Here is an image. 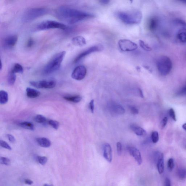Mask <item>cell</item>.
Returning <instances> with one entry per match:
<instances>
[{"mask_svg":"<svg viewBox=\"0 0 186 186\" xmlns=\"http://www.w3.org/2000/svg\"><path fill=\"white\" fill-rule=\"evenodd\" d=\"M55 14L59 19L71 24L77 23L95 17L92 13L65 6L57 9Z\"/></svg>","mask_w":186,"mask_h":186,"instance_id":"obj_1","label":"cell"},{"mask_svg":"<svg viewBox=\"0 0 186 186\" xmlns=\"http://www.w3.org/2000/svg\"><path fill=\"white\" fill-rule=\"evenodd\" d=\"M117 17L125 24H135L140 23L142 18V14L139 10L120 11L116 13Z\"/></svg>","mask_w":186,"mask_h":186,"instance_id":"obj_2","label":"cell"},{"mask_svg":"<svg viewBox=\"0 0 186 186\" xmlns=\"http://www.w3.org/2000/svg\"><path fill=\"white\" fill-rule=\"evenodd\" d=\"M66 54L65 51L60 52L54 55L45 66L44 73L49 75L58 71L60 67Z\"/></svg>","mask_w":186,"mask_h":186,"instance_id":"obj_3","label":"cell"},{"mask_svg":"<svg viewBox=\"0 0 186 186\" xmlns=\"http://www.w3.org/2000/svg\"><path fill=\"white\" fill-rule=\"evenodd\" d=\"M156 65L160 74L163 76H166L171 71L172 63L171 59L168 56H162L158 58Z\"/></svg>","mask_w":186,"mask_h":186,"instance_id":"obj_4","label":"cell"},{"mask_svg":"<svg viewBox=\"0 0 186 186\" xmlns=\"http://www.w3.org/2000/svg\"><path fill=\"white\" fill-rule=\"evenodd\" d=\"M47 13V10L46 8H34L29 9L24 13L23 16L22 21L24 23L31 22L46 14Z\"/></svg>","mask_w":186,"mask_h":186,"instance_id":"obj_5","label":"cell"},{"mask_svg":"<svg viewBox=\"0 0 186 186\" xmlns=\"http://www.w3.org/2000/svg\"><path fill=\"white\" fill-rule=\"evenodd\" d=\"M67 28V27L65 24L50 20L43 21L37 26V29L40 30H44L51 29H60L65 30Z\"/></svg>","mask_w":186,"mask_h":186,"instance_id":"obj_6","label":"cell"},{"mask_svg":"<svg viewBox=\"0 0 186 186\" xmlns=\"http://www.w3.org/2000/svg\"><path fill=\"white\" fill-rule=\"evenodd\" d=\"M103 46L101 44L95 45V46L90 47L89 48L79 54L75 59L74 62L75 63H78L90 54L95 53V52L101 51L103 50Z\"/></svg>","mask_w":186,"mask_h":186,"instance_id":"obj_7","label":"cell"},{"mask_svg":"<svg viewBox=\"0 0 186 186\" xmlns=\"http://www.w3.org/2000/svg\"><path fill=\"white\" fill-rule=\"evenodd\" d=\"M118 45L121 51L124 52H130L135 50L137 49V44L131 41L126 39L119 40Z\"/></svg>","mask_w":186,"mask_h":186,"instance_id":"obj_8","label":"cell"},{"mask_svg":"<svg viewBox=\"0 0 186 186\" xmlns=\"http://www.w3.org/2000/svg\"><path fill=\"white\" fill-rule=\"evenodd\" d=\"M29 83L35 88L45 89H52L55 87L56 85L55 81L54 80L31 81Z\"/></svg>","mask_w":186,"mask_h":186,"instance_id":"obj_9","label":"cell"},{"mask_svg":"<svg viewBox=\"0 0 186 186\" xmlns=\"http://www.w3.org/2000/svg\"><path fill=\"white\" fill-rule=\"evenodd\" d=\"M87 70L83 65H79L75 68L71 74L72 78L77 80H81L85 78Z\"/></svg>","mask_w":186,"mask_h":186,"instance_id":"obj_10","label":"cell"},{"mask_svg":"<svg viewBox=\"0 0 186 186\" xmlns=\"http://www.w3.org/2000/svg\"><path fill=\"white\" fill-rule=\"evenodd\" d=\"M108 108L112 115H122L125 112V110L123 106L114 102H111L108 103Z\"/></svg>","mask_w":186,"mask_h":186,"instance_id":"obj_11","label":"cell"},{"mask_svg":"<svg viewBox=\"0 0 186 186\" xmlns=\"http://www.w3.org/2000/svg\"><path fill=\"white\" fill-rule=\"evenodd\" d=\"M127 149L129 153L135 158L137 164L139 165L141 164L142 158L139 150L133 147H129L127 148Z\"/></svg>","mask_w":186,"mask_h":186,"instance_id":"obj_12","label":"cell"},{"mask_svg":"<svg viewBox=\"0 0 186 186\" xmlns=\"http://www.w3.org/2000/svg\"><path fill=\"white\" fill-rule=\"evenodd\" d=\"M156 155L157 157V168L159 173L162 174L164 170V156L163 154L157 152Z\"/></svg>","mask_w":186,"mask_h":186,"instance_id":"obj_13","label":"cell"},{"mask_svg":"<svg viewBox=\"0 0 186 186\" xmlns=\"http://www.w3.org/2000/svg\"><path fill=\"white\" fill-rule=\"evenodd\" d=\"M103 156L108 162L111 163L112 160V150L110 145L106 143L103 146Z\"/></svg>","mask_w":186,"mask_h":186,"instance_id":"obj_14","label":"cell"},{"mask_svg":"<svg viewBox=\"0 0 186 186\" xmlns=\"http://www.w3.org/2000/svg\"><path fill=\"white\" fill-rule=\"evenodd\" d=\"M18 40L17 36L13 35L8 36L4 40V45L8 48H11L15 46Z\"/></svg>","mask_w":186,"mask_h":186,"instance_id":"obj_15","label":"cell"},{"mask_svg":"<svg viewBox=\"0 0 186 186\" xmlns=\"http://www.w3.org/2000/svg\"><path fill=\"white\" fill-rule=\"evenodd\" d=\"M158 24V18L156 17H153L150 18L148 20L147 26L150 31H155L157 29Z\"/></svg>","mask_w":186,"mask_h":186,"instance_id":"obj_16","label":"cell"},{"mask_svg":"<svg viewBox=\"0 0 186 186\" xmlns=\"http://www.w3.org/2000/svg\"><path fill=\"white\" fill-rule=\"evenodd\" d=\"M72 44L75 46L82 47L86 44L85 39L82 36H78L72 39Z\"/></svg>","mask_w":186,"mask_h":186,"instance_id":"obj_17","label":"cell"},{"mask_svg":"<svg viewBox=\"0 0 186 186\" xmlns=\"http://www.w3.org/2000/svg\"><path fill=\"white\" fill-rule=\"evenodd\" d=\"M130 128L135 134L139 136L144 135L146 133V131L144 129L135 124H131Z\"/></svg>","mask_w":186,"mask_h":186,"instance_id":"obj_18","label":"cell"},{"mask_svg":"<svg viewBox=\"0 0 186 186\" xmlns=\"http://www.w3.org/2000/svg\"><path fill=\"white\" fill-rule=\"evenodd\" d=\"M36 140L38 144L44 148H49L51 146V142L47 138L40 137L38 138Z\"/></svg>","mask_w":186,"mask_h":186,"instance_id":"obj_19","label":"cell"},{"mask_svg":"<svg viewBox=\"0 0 186 186\" xmlns=\"http://www.w3.org/2000/svg\"><path fill=\"white\" fill-rule=\"evenodd\" d=\"M27 96L30 98H35L39 96L40 93L38 90L31 88H27L26 90Z\"/></svg>","mask_w":186,"mask_h":186,"instance_id":"obj_20","label":"cell"},{"mask_svg":"<svg viewBox=\"0 0 186 186\" xmlns=\"http://www.w3.org/2000/svg\"><path fill=\"white\" fill-rule=\"evenodd\" d=\"M177 38L181 42L186 43V29H180L177 34Z\"/></svg>","mask_w":186,"mask_h":186,"instance_id":"obj_21","label":"cell"},{"mask_svg":"<svg viewBox=\"0 0 186 186\" xmlns=\"http://www.w3.org/2000/svg\"><path fill=\"white\" fill-rule=\"evenodd\" d=\"M65 100L74 103H78L80 102L82 99L81 97L79 95H74V96H67L63 97Z\"/></svg>","mask_w":186,"mask_h":186,"instance_id":"obj_22","label":"cell"},{"mask_svg":"<svg viewBox=\"0 0 186 186\" xmlns=\"http://www.w3.org/2000/svg\"><path fill=\"white\" fill-rule=\"evenodd\" d=\"M8 94L5 90H1L0 91V103L4 104L8 102Z\"/></svg>","mask_w":186,"mask_h":186,"instance_id":"obj_23","label":"cell"},{"mask_svg":"<svg viewBox=\"0 0 186 186\" xmlns=\"http://www.w3.org/2000/svg\"><path fill=\"white\" fill-rule=\"evenodd\" d=\"M19 125L22 128L27 130L33 131L34 130V126L33 123L30 122L23 121L20 123Z\"/></svg>","mask_w":186,"mask_h":186,"instance_id":"obj_24","label":"cell"},{"mask_svg":"<svg viewBox=\"0 0 186 186\" xmlns=\"http://www.w3.org/2000/svg\"><path fill=\"white\" fill-rule=\"evenodd\" d=\"M16 80V74L10 71L8 77V82L10 85H14Z\"/></svg>","mask_w":186,"mask_h":186,"instance_id":"obj_25","label":"cell"},{"mask_svg":"<svg viewBox=\"0 0 186 186\" xmlns=\"http://www.w3.org/2000/svg\"><path fill=\"white\" fill-rule=\"evenodd\" d=\"M11 71L15 74H22L23 72V69L21 65L18 63H16L13 65Z\"/></svg>","mask_w":186,"mask_h":186,"instance_id":"obj_26","label":"cell"},{"mask_svg":"<svg viewBox=\"0 0 186 186\" xmlns=\"http://www.w3.org/2000/svg\"><path fill=\"white\" fill-rule=\"evenodd\" d=\"M177 174L179 178L183 180L186 178V169L184 168H180L177 171Z\"/></svg>","mask_w":186,"mask_h":186,"instance_id":"obj_27","label":"cell"},{"mask_svg":"<svg viewBox=\"0 0 186 186\" xmlns=\"http://www.w3.org/2000/svg\"><path fill=\"white\" fill-rule=\"evenodd\" d=\"M139 43L140 47L144 50L148 52L152 51L151 48L148 44H146L144 41L140 40H139Z\"/></svg>","mask_w":186,"mask_h":186,"instance_id":"obj_28","label":"cell"},{"mask_svg":"<svg viewBox=\"0 0 186 186\" xmlns=\"http://www.w3.org/2000/svg\"><path fill=\"white\" fill-rule=\"evenodd\" d=\"M34 120L36 122L40 124L44 123L47 121L46 118L40 115L36 116L34 118Z\"/></svg>","mask_w":186,"mask_h":186,"instance_id":"obj_29","label":"cell"},{"mask_svg":"<svg viewBox=\"0 0 186 186\" xmlns=\"http://www.w3.org/2000/svg\"><path fill=\"white\" fill-rule=\"evenodd\" d=\"M37 160L39 164L44 165L46 164L48 161V158L45 156H38Z\"/></svg>","mask_w":186,"mask_h":186,"instance_id":"obj_30","label":"cell"},{"mask_svg":"<svg viewBox=\"0 0 186 186\" xmlns=\"http://www.w3.org/2000/svg\"><path fill=\"white\" fill-rule=\"evenodd\" d=\"M49 124L55 130H58L59 127V124L57 121L54 120H49L48 121Z\"/></svg>","mask_w":186,"mask_h":186,"instance_id":"obj_31","label":"cell"},{"mask_svg":"<svg viewBox=\"0 0 186 186\" xmlns=\"http://www.w3.org/2000/svg\"><path fill=\"white\" fill-rule=\"evenodd\" d=\"M151 139L154 143H156L158 142L159 135L158 132L154 131L152 133Z\"/></svg>","mask_w":186,"mask_h":186,"instance_id":"obj_32","label":"cell"},{"mask_svg":"<svg viewBox=\"0 0 186 186\" xmlns=\"http://www.w3.org/2000/svg\"><path fill=\"white\" fill-rule=\"evenodd\" d=\"M0 162L2 164L5 165H9L11 164V161L10 159L7 158L1 157L0 158Z\"/></svg>","mask_w":186,"mask_h":186,"instance_id":"obj_33","label":"cell"},{"mask_svg":"<svg viewBox=\"0 0 186 186\" xmlns=\"http://www.w3.org/2000/svg\"><path fill=\"white\" fill-rule=\"evenodd\" d=\"M168 169L170 171L173 169L174 166V160L173 158H170L168 160L167 163Z\"/></svg>","mask_w":186,"mask_h":186,"instance_id":"obj_34","label":"cell"},{"mask_svg":"<svg viewBox=\"0 0 186 186\" xmlns=\"http://www.w3.org/2000/svg\"><path fill=\"white\" fill-rule=\"evenodd\" d=\"M0 145L3 148L9 150H11L12 148L7 142L1 140L0 141Z\"/></svg>","mask_w":186,"mask_h":186,"instance_id":"obj_35","label":"cell"},{"mask_svg":"<svg viewBox=\"0 0 186 186\" xmlns=\"http://www.w3.org/2000/svg\"><path fill=\"white\" fill-rule=\"evenodd\" d=\"M129 108L130 109L131 112L133 115H137L139 113V110L132 106H129Z\"/></svg>","mask_w":186,"mask_h":186,"instance_id":"obj_36","label":"cell"},{"mask_svg":"<svg viewBox=\"0 0 186 186\" xmlns=\"http://www.w3.org/2000/svg\"><path fill=\"white\" fill-rule=\"evenodd\" d=\"M174 22L177 24L183 27L186 26V23L183 20L177 19L174 20Z\"/></svg>","mask_w":186,"mask_h":186,"instance_id":"obj_37","label":"cell"},{"mask_svg":"<svg viewBox=\"0 0 186 186\" xmlns=\"http://www.w3.org/2000/svg\"><path fill=\"white\" fill-rule=\"evenodd\" d=\"M117 151L118 155H121L122 152V147L121 142H117L116 144Z\"/></svg>","mask_w":186,"mask_h":186,"instance_id":"obj_38","label":"cell"},{"mask_svg":"<svg viewBox=\"0 0 186 186\" xmlns=\"http://www.w3.org/2000/svg\"><path fill=\"white\" fill-rule=\"evenodd\" d=\"M169 114L170 116L171 117L174 121H177L175 112H174V111L173 109H171L169 110Z\"/></svg>","mask_w":186,"mask_h":186,"instance_id":"obj_39","label":"cell"},{"mask_svg":"<svg viewBox=\"0 0 186 186\" xmlns=\"http://www.w3.org/2000/svg\"><path fill=\"white\" fill-rule=\"evenodd\" d=\"M168 122V118L167 117H165L163 119L160 123V127L162 129L164 128L166 126Z\"/></svg>","mask_w":186,"mask_h":186,"instance_id":"obj_40","label":"cell"},{"mask_svg":"<svg viewBox=\"0 0 186 186\" xmlns=\"http://www.w3.org/2000/svg\"><path fill=\"white\" fill-rule=\"evenodd\" d=\"M89 106L90 109V111H91V112L92 113H94V100H92L90 101L89 103Z\"/></svg>","mask_w":186,"mask_h":186,"instance_id":"obj_41","label":"cell"},{"mask_svg":"<svg viewBox=\"0 0 186 186\" xmlns=\"http://www.w3.org/2000/svg\"><path fill=\"white\" fill-rule=\"evenodd\" d=\"M8 140L11 143H14L15 142L16 140L15 138L13 136L10 134H8L7 135Z\"/></svg>","mask_w":186,"mask_h":186,"instance_id":"obj_42","label":"cell"},{"mask_svg":"<svg viewBox=\"0 0 186 186\" xmlns=\"http://www.w3.org/2000/svg\"><path fill=\"white\" fill-rule=\"evenodd\" d=\"M178 94L179 95H186V85L178 91Z\"/></svg>","mask_w":186,"mask_h":186,"instance_id":"obj_43","label":"cell"},{"mask_svg":"<svg viewBox=\"0 0 186 186\" xmlns=\"http://www.w3.org/2000/svg\"><path fill=\"white\" fill-rule=\"evenodd\" d=\"M34 44V42L33 39H30L28 40V43H27V46L29 48L33 46Z\"/></svg>","mask_w":186,"mask_h":186,"instance_id":"obj_44","label":"cell"},{"mask_svg":"<svg viewBox=\"0 0 186 186\" xmlns=\"http://www.w3.org/2000/svg\"><path fill=\"white\" fill-rule=\"evenodd\" d=\"M165 186H171V181L169 178H166L165 179Z\"/></svg>","mask_w":186,"mask_h":186,"instance_id":"obj_45","label":"cell"},{"mask_svg":"<svg viewBox=\"0 0 186 186\" xmlns=\"http://www.w3.org/2000/svg\"><path fill=\"white\" fill-rule=\"evenodd\" d=\"M24 183L26 184L29 185H32L33 183V181L29 179H27L25 180Z\"/></svg>","mask_w":186,"mask_h":186,"instance_id":"obj_46","label":"cell"},{"mask_svg":"<svg viewBox=\"0 0 186 186\" xmlns=\"http://www.w3.org/2000/svg\"><path fill=\"white\" fill-rule=\"evenodd\" d=\"M100 3L102 4H106L110 3V1H108V0H101V1H100Z\"/></svg>","mask_w":186,"mask_h":186,"instance_id":"obj_47","label":"cell"},{"mask_svg":"<svg viewBox=\"0 0 186 186\" xmlns=\"http://www.w3.org/2000/svg\"><path fill=\"white\" fill-rule=\"evenodd\" d=\"M137 91L139 92V94L140 96L142 97V98H143L144 95L142 90L140 89V88H138Z\"/></svg>","mask_w":186,"mask_h":186,"instance_id":"obj_48","label":"cell"},{"mask_svg":"<svg viewBox=\"0 0 186 186\" xmlns=\"http://www.w3.org/2000/svg\"><path fill=\"white\" fill-rule=\"evenodd\" d=\"M183 128L186 132V123L183 124Z\"/></svg>","mask_w":186,"mask_h":186,"instance_id":"obj_49","label":"cell"},{"mask_svg":"<svg viewBox=\"0 0 186 186\" xmlns=\"http://www.w3.org/2000/svg\"><path fill=\"white\" fill-rule=\"evenodd\" d=\"M180 2H182L183 3L186 4V0H184V1H181Z\"/></svg>","mask_w":186,"mask_h":186,"instance_id":"obj_50","label":"cell"},{"mask_svg":"<svg viewBox=\"0 0 186 186\" xmlns=\"http://www.w3.org/2000/svg\"><path fill=\"white\" fill-rule=\"evenodd\" d=\"M44 186H52V185H49L48 184H45L44 185Z\"/></svg>","mask_w":186,"mask_h":186,"instance_id":"obj_51","label":"cell"},{"mask_svg":"<svg viewBox=\"0 0 186 186\" xmlns=\"http://www.w3.org/2000/svg\"><path fill=\"white\" fill-rule=\"evenodd\" d=\"M2 69V63H1V70Z\"/></svg>","mask_w":186,"mask_h":186,"instance_id":"obj_52","label":"cell"}]
</instances>
